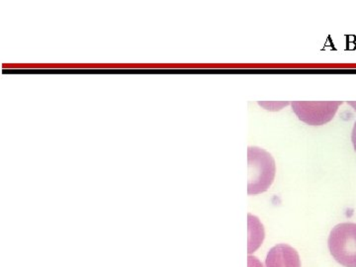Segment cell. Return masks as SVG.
<instances>
[{
    "label": "cell",
    "mask_w": 356,
    "mask_h": 267,
    "mask_svg": "<svg viewBox=\"0 0 356 267\" xmlns=\"http://www.w3.org/2000/svg\"><path fill=\"white\" fill-rule=\"evenodd\" d=\"M330 252L339 264L356 267V224L341 222L332 229L329 236Z\"/></svg>",
    "instance_id": "2"
},
{
    "label": "cell",
    "mask_w": 356,
    "mask_h": 267,
    "mask_svg": "<svg viewBox=\"0 0 356 267\" xmlns=\"http://www.w3.org/2000/svg\"><path fill=\"white\" fill-rule=\"evenodd\" d=\"M248 195H257L268 191L275 177L273 156L259 147H248Z\"/></svg>",
    "instance_id": "1"
},
{
    "label": "cell",
    "mask_w": 356,
    "mask_h": 267,
    "mask_svg": "<svg viewBox=\"0 0 356 267\" xmlns=\"http://www.w3.org/2000/svg\"><path fill=\"white\" fill-rule=\"evenodd\" d=\"M259 104L268 111H280L283 107H286L291 103L288 102H259Z\"/></svg>",
    "instance_id": "5"
},
{
    "label": "cell",
    "mask_w": 356,
    "mask_h": 267,
    "mask_svg": "<svg viewBox=\"0 0 356 267\" xmlns=\"http://www.w3.org/2000/svg\"><path fill=\"white\" fill-rule=\"evenodd\" d=\"M341 102H293V111L307 125L322 126L334 119Z\"/></svg>",
    "instance_id": "3"
},
{
    "label": "cell",
    "mask_w": 356,
    "mask_h": 267,
    "mask_svg": "<svg viewBox=\"0 0 356 267\" xmlns=\"http://www.w3.org/2000/svg\"><path fill=\"white\" fill-rule=\"evenodd\" d=\"M266 267H301L298 252L290 245H275L267 254Z\"/></svg>",
    "instance_id": "4"
},
{
    "label": "cell",
    "mask_w": 356,
    "mask_h": 267,
    "mask_svg": "<svg viewBox=\"0 0 356 267\" xmlns=\"http://www.w3.org/2000/svg\"><path fill=\"white\" fill-rule=\"evenodd\" d=\"M248 267H262V264L257 257H248Z\"/></svg>",
    "instance_id": "6"
},
{
    "label": "cell",
    "mask_w": 356,
    "mask_h": 267,
    "mask_svg": "<svg viewBox=\"0 0 356 267\" xmlns=\"http://www.w3.org/2000/svg\"><path fill=\"white\" fill-rule=\"evenodd\" d=\"M348 104L350 105V106L356 111V102H348Z\"/></svg>",
    "instance_id": "8"
},
{
    "label": "cell",
    "mask_w": 356,
    "mask_h": 267,
    "mask_svg": "<svg viewBox=\"0 0 356 267\" xmlns=\"http://www.w3.org/2000/svg\"><path fill=\"white\" fill-rule=\"evenodd\" d=\"M351 140H353V147L356 152V122L355 126H353V134H351Z\"/></svg>",
    "instance_id": "7"
}]
</instances>
